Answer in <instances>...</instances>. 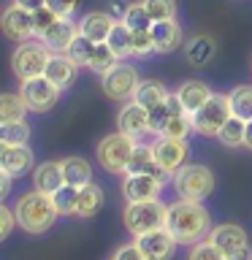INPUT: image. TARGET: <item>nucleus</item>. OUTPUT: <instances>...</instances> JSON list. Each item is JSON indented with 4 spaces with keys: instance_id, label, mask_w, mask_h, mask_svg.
<instances>
[{
    "instance_id": "nucleus-11",
    "label": "nucleus",
    "mask_w": 252,
    "mask_h": 260,
    "mask_svg": "<svg viewBox=\"0 0 252 260\" xmlns=\"http://www.w3.org/2000/svg\"><path fill=\"white\" fill-rule=\"evenodd\" d=\"M154 160L160 162V168L166 171L168 176H174L182 166H187V157H190V144L184 138H168V136H158V141L152 144Z\"/></svg>"
},
{
    "instance_id": "nucleus-45",
    "label": "nucleus",
    "mask_w": 252,
    "mask_h": 260,
    "mask_svg": "<svg viewBox=\"0 0 252 260\" xmlns=\"http://www.w3.org/2000/svg\"><path fill=\"white\" fill-rule=\"evenodd\" d=\"M11 174L8 171H3L0 168V198H8V192H11Z\"/></svg>"
},
{
    "instance_id": "nucleus-2",
    "label": "nucleus",
    "mask_w": 252,
    "mask_h": 260,
    "mask_svg": "<svg viewBox=\"0 0 252 260\" xmlns=\"http://www.w3.org/2000/svg\"><path fill=\"white\" fill-rule=\"evenodd\" d=\"M14 214H16V222H19V228L24 233L44 236L57 222L60 211H57L52 195H46L41 190H30V192L19 195V201L14 206Z\"/></svg>"
},
{
    "instance_id": "nucleus-21",
    "label": "nucleus",
    "mask_w": 252,
    "mask_h": 260,
    "mask_svg": "<svg viewBox=\"0 0 252 260\" xmlns=\"http://www.w3.org/2000/svg\"><path fill=\"white\" fill-rule=\"evenodd\" d=\"M76 36H79V22H73V16H60V19L41 36V41H44L52 52H68V46L73 44Z\"/></svg>"
},
{
    "instance_id": "nucleus-17",
    "label": "nucleus",
    "mask_w": 252,
    "mask_h": 260,
    "mask_svg": "<svg viewBox=\"0 0 252 260\" xmlns=\"http://www.w3.org/2000/svg\"><path fill=\"white\" fill-rule=\"evenodd\" d=\"M79 68H81V65H76L65 52H52V57H49V65H46V71H44V76L52 81V84H57L60 89H68V87L76 84Z\"/></svg>"
},
{
    "instance_id": "nucleus-46",
    "label": "nucleus",
    "mask_w": 252,
    "mask_h": 260,
    "mask_svg": "<svg viewBox=\"0 0 252 260\" xmlns=\"http://www.w3.org/2000/svg\"><path fill=\"white\" fill-rule=\"evenodd\" d=\"M11 3H16V6H22V8H27V11H36V8H41V6H46V0H11Z\"/></svg>"
},
{
    "instance_id": "nucleus-29",
    "label": "nucleus",
    "mask_w": 252,
    "mask_h": 260,
    "mask_svg": "<svg viewBox=\"0 0 252 260\" xmlns=\"http://www.w3.org/2000/svg\"><path fill=\"white\" fill-rule=\"evenodd\" d=\"M228 101H231V111L233 117H239L244 122L252 119V84H239L228 92Z\"/></svg>"
},
{
    "instance_id": "nucleus-1",
    "label": "nucleus",
    "mask_w": 252,
    "mask_h": 260,
    "mask_svg": "<svg viewBox=\"0 0 252 260\" xmlns=\"http://www.w3.org/2000/svg\"><path fill=\"white\" fill-rule=\"evenodd\" d=\"M168 233L174 236L179 244L193 247L211 233V211L203 206V201H187L179 198L176 203L168 206V219H166Z\"/></svg>"
},
{
    "instance_id": "nucleus-14",
    "label": "nucleus",
    "mask_w": 252,
    "mask_h": 260,
    "mask_svg": "<svg viewBox=\"0 0 252 260\" xmlns=\"http://www.w3.org/2000/svg\"><path fill=\"white\" fill-rule=\"evenodd\" d=\"M136 244H138V249L144 252L146 260H174L176 247H179V241L168 233V228L136 236Z\"/></svg>"
},
{
    "instance_id": "nucleus-37",
    "label": "nucleus",
    "mask_w": 252,
    "mask_h": 260,
    "mask_svg": "<svg viewBox=\"0 0 252 260\" xmlns=\"http://www.w3.org/2000/svg\"><path fill=\"white\" fill-rule=\"evenodd\" d=\"M92 49H95V44H92V41H89V38H84V36L79 32V36L73 38V44L68 46V52H65V54H68V57H71V60L76 62V65H81V68H87L89 57H92Z\"/></svg>"
},
{
    "instance_id": "nucleus-30",
    "label": "nucleus",
    "mask_w": 252,
    "mask_h": 260,
    "mask_svg": "<svg viewBox=\"0 0 252 260\" xmlns=\"http://www.w3.org/2000/svg\"><path fill=\"white\" fill-rule=\"evenodd\" d=\"M27 103L19 92H6L0 98V122H16V119H24L27 114Z\"/></svg>"
},
{
    "instance_id": "nucleus-38",
    "label": "nucleus",
    "mask_w": 252,
    "mask_h": 260,
    "mask_svg": "<svg viewBox=\"0 0 252 260\" xmlns=\"http://www.w3.org/2000/svg\"><path fill=\"white\" fill-rule=\"evenodd\" d=\"M149 11L152 22H163V19H176V0H141Z\"/></svg>"
},
{
    "instance_id": "nucleus-41",
    "label": "nucleus",
    "mask_w": 252,
    "mask_h": 260,
    "mask_svg": "<svg viewBox=\"0 0 252 260\" xmlns=\"http://www.w3.org/2000/svg\"><path fill=\"white\" fill-rule=\"evenodd\" d=\"M33 19H36V38H41L57 19H60V16H57L49 6H41V8H36V11H33Z\"/></svg>"
},
{
    "instance_id": "nucleus-32",
    "label": "nucleus",
    "mask_w": 252,
    "mask_h": 260,
    "mask_svg": "<svg viewBox=\"0 0 252 260\" xmlns=\"http://www.w3.org/2000/svg\"><path fill=\"white\" fill-rule=\"evenodd\" d=\"M122 22L128 24L130 30H152V16L146 11V6L138 0V3H128L125 6V14H122Z\"/></svg>"
},
{
    "instance_id": "nucleus-35",
    "label": "nucleus",
    "mask_w": 252,
    "mask_h": 260,
    "mask_svg": "<svg viewBox=\"0 0 252 260\" xmlns=\"http://www.w3.org/2000/svg\"><path fill=\"white\" fill-rule=\"evenodd\" d=\"M30 125L24 119L16 122H0V144H27L30 141Z\"/></svg>"
},
{
    "instance_id": "nucleus-36",
    "label": "nucleus",
    "mask_w": 252,
    "mask_h": 260,
    "mask_svg": "<svg viewBox=\"0 0 252 260\" xmlns=\"http://www.w3.org/2000/svg\"><path fill=\"white\" fill-rule=\"evenodd\" d=\"M190 133H195V130H193V117H190L187 111H179V114H174V117L166 122V127H163L160 136L184 138V141H187V136H190Z\"/></svg>"
},
{
    "instance_id": "nucleus-27",
    "label": "nucleus",
    "mask_w": 252,
    "mask_h": 260,
    "mask_svg": "<svg viewBox=\"0 0 252 260\" xmlns=\"http://www.w3.org/2000/svg\"><path fill=\"white\" fill-rule=\"evenodd\" d=\"M62 166V174H65V182L73 184V187H87L92 182V168L84 157H62L60 160Z\"/></svg>"
},
{
    "instance_id": "nucleus-34",
    "label": "nucleus",
    "mask_w": 252,
    "mask_h": 260,
    "mask_svg": "<svg viewBox=\"0 0 252 260\" xmlns=\"http://www.w3.org/2000/svg\"><path fill=\"white\" fill-rule=\"evenodd\" d=\"M79 190L81 187H73L65 182L60 190H57L52 195V201H54V206L57 211H60V217H71V214H76V203H79Z\"/></svg>"
},
{
    "instance_id": "nucleus-26",
    "label": "nucleus",
    "mask_w": 252,
    "mask_h": 260,
    "mask_svg": "<svg viewBox=\"0 0 252 260\" xmlns=\"http://www.w3.org/2000/svg\"><path fill=\"white\" fill-rule=\"evenodd\" d=\"M171 92L166 89V84L158 79H141L138 81V87H136V95H133V101L138 106H144V109H152V106H158L163 103L168 98Z\"/></svg>"
},
{
    "instance_id": "nucleus-3",
    "label": "nucleus",
    "mask_w": 252,
    "mask_h": 260,
    "mask_svg": "<svg viewBox=\"0 0 252 260\" xmlns=\"http://www.w3.org/2000/svg\"><path fill=\"white\" fill-rule=\"evenodd\" d=\"M138 138L122 133H109L103 136L95 146V157L101 162V168L106 174H128V166H130V157H133V149H136Z\"/></svg>"
},
{
    "instance_id": "nucleus-18",
    "label": "nucleus",
    "mask_w": 252,
    "mask_h": 260,
    "mask_svg": "<svg viewBox=\"0 0 252 260\" xmlns=\"http://www.w3.org/2000/svg\"><path fill=\"white\" fill-rule=\"evenodd\" d=\"M117 24V16L114 14H106V11H89L79 19V32L84 38H89L92 44H106Z\"/></svg>"
},
{
    "instance_id": "nucleus-8",
    "label": "nucleus",
    "mask_w": 252,
    "mask_h": 260,
    "mask_svg": "<svg viewBox=\"0 0 252 260\" xmlns=\"http://www.w3.org/2000/svg\"><path fill=\"white\" fill-rule=\"evenodd\" d=\"M138 81H141V79H138L136 65L119 60L111 71H106L103 76H101V89H103V95L109 98V101L128 103V101H133Z\"/></svg>"
},
{
    "instance_id": "nucleus-4",
    "label": "nucleus",
    "mask_w": 252,
    "mask_h": 260,
    "mask_svg": "<svg viewBox=\"0 0 252 260\" xmlns=\"http://www.w3.org/2000/svg\"><path fill=\"white\" fill-rule=\"evenodd\" d=\"M166 219H168V206L160 198L128 203L125 211H122V222H125L128 233L133 236L160 231V228H166Z\"/></svg>"
},
{
    "instance_id": "nucleus-28",
    "label": "nucleus",
    "mask_w": 252,
    "mask_h": 260,
    "mask_svg": "<svg viewBox=\"0 0 252 260\" xmlns=\"http://www.w3.org/2000/svg\"><path fill=\"white\" fill-rule=\"evenodd\" d=\"M106 44H109V49L119 57V60H128V57H133V30H130L122 19H117V24H114V30H111V36Z\"/></svg>"
},
{
    "instance_id": "nucleus-12",
    "label": "nucleus",
    "mask_w": 252,
    "mask_h": 260,
    "mask_svg": "<svg viewBox=\"0 0 252 260\" xmlns=\"http://www.w3.org/2000/svg\"><path fill=\"white\" fill-rule=\"evenodd\" d=\"M0 27H3L6 38L16 41V44L36 38V19H33V11H27V8H22V6H16V3H11L3 11Z\"/></svg>"
},
{
    "instance_id": "nucleus-9",
    "label": "nucleus",
    "mask_w": 252,
    "mask_h": 260,
    "mask_svg": "<svg viewBox=\"0 0 252 260\" xmlns=\"http://www.w3.org/2000/svg\"><path fill=\"white\" fill-rule=\"evenodd\" d=\"M209 239L223 249V255L228 260H252V241L241 225L223 222V225L211 228Z\"/></svg>"
},
{
    "instance_id": "nucleus-15",
    "label": "nucleus",
    "mask_w": 252,
    "mask_h": 260,
    "mask_svg": "<svg viewBox=\"0 0 252 260\" xmlns=\"http://www.w3.org/2000/svg\"><path fill=\"white\" fill-rule=\"evenodd\" d=\"M0 168L8 171L14 179L33 174L36 168V154L27 144H0Z\"/></svg>"
},
{
    "instance_id": "nucleus-47",
    "label": "nucleus",
    "mask_w": 252,
    "mask_h": 260,
    "mask_svg": "<svg viewBox=\"0 0 252 260\" xmlns=\"http://www.w3.org/2000/svg\"><path fill=\"white\" fill-rule=\"evenodd\" d=\"M244 149L252 152V119L247 122V133H244Z\"/></svg>"
},
{
    "instance_id": "nucleus-39",
    "label": "nucleus",
    "mask_w": 252,
    "mask_h": 260,
    "mask_svg": "<svg viewBox=\"0 0 252 260\" xmlns=\"http://www.w3.org/2000/svg\"><path fill=\"white\" fill-rule=\"evenodd\" d=\"M187 260H228V257L223 255V249H219L211 239H203V241H198V244L190 247Z\"/></svg>"
},
{
    "instance_id": "nucleus-31",
    "label": "nucleus",
    "mask_w": 252,
    "mask_h": 260,
    "mask_svg": "<svg viewBox=\"0 0 252 260\" xmlns=\"http://www.w3.org/2000/svg\"><path fill=\"white\" fill-rule=\"evenodd\" d=\"M117 62H119V57L109 49V44H95L92 57H89L87 68L92 71V73H98V76H103V73H106V71H111Z\"/></svg>"
},
{
    "instance_id": "nucleus-10",
    "label": "nucleus",
    "mask_w": 252,
    "mask_h": 260,
    "mask_svg": "<svg viewBox=\"0 0 252 260\" xmlns=\"http://www.w3.org/2000/svg\"><path fill=\"white\" fill-rule=\"evenodd\" d=\"M60 92L62 89L52 84L46 76H36V79H27V81H19V95L24 98L30 111L36 114H46L52 111L57 101H60Z\"/></svg>"
},
{
    "instance_id": "nucleus-5",
    "label": "nucleus",
    "mask_w": 252,
    "mask_h": 260,
    "mask_svg": "<svg viewBox=\"0 0 252 260\" xmlns=\"http://www.w3.org/2000/svg\"><path fill=\"white\" fill-rule=\"evenodd\" d=\"M214 174L203 162H187L174 174V190L179 192V198L187 201H206L214 192Z\"/></svg>"
},
{
    "instance_id": "nucleus-43",
    "label": "nucleus",
    "mask_w": 252,
    "mask_h": 260,
    "mask_svg": "<svg viewBox=\"0 0 252 260\" xmlns=\"http://www.w3.org/2000/svg\"><path fill=\"white\" fill-rule=\"evenodd\" d=\"M46 6L52 8L57 16H73L79 8V0H46Z\"/></svg>"
},
{
    "instance_id": "nucleus-23",
    "label": "nucleus",
    "mask_w": 252,
    "mask_h": 260,
    "mask_svg": "<svg viewBox=\"0 0 252 260\" xmlns=\"http://www.w3.org/2000/svg\"><path fill=\"white\" fill-rule=\"evenodd\" d=\"M211 95H214L211 87L206 84V81H201V79H187V81H182V84L176 87V98H179V103H182V109L187 114H195Z\"/></svg>"
},
{
    "instance_id": "nucleus-24",
    "label": "nucleus",
    "mask_w": 252,
    "mask_h": 260,
    "mask_svg": "<svg viewBox=\"0 0 252 260\" xmlns=\"http://www.w3.org/2000/svg\"><path fill=\"white\" fill-rule=\"evenodd\" d=\"M128 174H152V176H160L168 182V174L160 168V162L154 160V152L149 144H136L133 149V157H130V166H128Z\"/></svg>"
},
{
    "instance_id": "nucleus-44",
    "label": "nucleus",
    "mask_w": 252,
    "mask_h": 260,
    "mask_svg": "<svg viewBox=\"0 0 252 260\" xmlns=\"http://www.w3.org/2000/svg\"><path fill=\"white\" fill-rule=\"evenodd\" d=\"M0 222H3V239H11L14 228L19 225V222H16V214H14V209H8V206H0Z\"/></svg>"
},
{
    "instance_id": "nucleus-13",
    "label": "nucleus",
    "mask_w": 252,
    "mask_h": 260,
    "mask_svg": "<svg viewBox=\"0 0 252 260\" xmlns=\"http://www.w3.org/2000/svg\"><path fill=\"white\" fill-rule=\"evenodd\" d=\"M163 187H166V179L152 174H125V179H122V195L128 203L160 198Z\"/></svg>"
},
{
    "instance_id": "nucleus-25",
    "label": "nucleus",
    "mask_w": 252,
    "mask_h": 260,
    "mask_svg": "<svg viewBox=\"0 0 252 260\" xmlns=\"http://www.w3.org/2000/svg\"><path fill=\"white\" fill-rule=\"evenodd\" d=\"M103 203H106V192H103V187H101V184H95V182H89L87 187H81V190H79L76 217H81V219L95 217L98 211L103 209Z\"/></svg>"
},
{
    "instance_id": "nucleus-16",
    "label": "nucleus",
    "mask_w": 252,
    "mask_h": 260,
    "mask_svg": "<svg viewBox=\"0 0 252 260\" xmlns=\"http://www.w3.org/2000/svg\"><path fill=\"white\" fill-rule=\"evenodd\" d=\"M117 130H122V133H128L133 138L146 136L149 133V109L138 106L136 101H128L117 114Z\"/></svg>"
},
{
    "instance_id": "nucleus-42",
    "label": "nucleus",
    "mask_w": 252,
    "mask_h": 260,
    "mask_svg": "<svg viewBox=\"0 0 252 260\" xmlns=\"http://www.w3.org/2000/svg\"><path fill=\"white\" fill-rule=\"evenodd\" d=\"M111 260H146V257H144V252L138 249V244L133 241V244H119V247L114 249Z\"/></svg>"
},
{
    "instance_id": "nucleus-19",
    "label": "nucleus",
    "mask_w": 252,
    "mask_h": 260,
    "mask_svg": "<svg viewBox=\"0 0 252 260\" xmlns=\"http://www.w3.org/2000/svg\"><path fill=\"white\" fill-rule=\"evenodd\" d=\"M152 38H154V52L158 54H171L184 46V32L176 19H163L152 24Z\"/></svg>"
},
{
    "instance_id": "nucleus-33",
    "label": "nucleus",
    "mask_w": 252,
    "mask_h": 260,
    "mask_svg": "<svg viewBox=\"0 0 252 260\" xmlns=\"http://www.w3.org/2000/svg\"><path fill=\"white\" fill-rule=\"evenodd\" d=\"M244 133H247V122L239 119V117H231L223 125V130H219V144L223 146H231V149H236V146H244Z\"/></svg>"
},
{
    "instance_id": "nucleus-7",
    "label": "nucleus",
    "mask_w": 252,
    "mask_h": 260,
    "mask_svg": "<svg viewBox=\"0 0 252 260\" xmlns=\"http://www.w3.org/2000/svg\"><path fill=\"white\" fill-rule=\"evenodd\" d=\"M190 117H193V130H195L198 136H214V138H217L219 130H223V125L233 117L231 101H228V95L214 92L198 111L190 114Z\"/></svg>"
},
{
    "instance_id": "nucleus-20",
    "label": "nucleus",
    "mask_w": 252,
    "mask_h": 260,
    "mask_svg": "<svg viewBox=\"0 0 252 260\" xmlns=\"http://www.w3.org/2000/svg\"><path fill=\"white\" fill-rule=\"evenodd\" d=\"M182 52H184V60L195 65V68H203V65H209L211 60H214V54H217V41L206 36V32H195V36H190L184 41V46H182Z\"/></svg>"
},
{
    "instance_id": "nucleus-6",
    "label": "nucleus",
    "mask_w": 252,
    "mask_h": 260,
    "mask_svg": "<svg viewBox=\"0 0 252 260\" xmlns=\"http://www.w3.org/2000/svg\"><path fill=\"white\" fill-rule=\"evenodd\" d=\"M49 57H52V49H49L41 38L22 41V44L14 49V54H11V71H14V76L19 81L44 76V71L49 65Z\"/></svg>"
},
{
    "instance_id": "nucleus-40",
    "label": "nucleus",
    "mask_w": 252,
    "mask_h": 260,
    "mask_svg": "<svg viewBox=\"0 0 252 260\" xmlns=\"http://www.w3.org/2000/svg\"><path fill=\"white\" fill-rule=\"evenodd\" d=\"M154 52L152 30H133V57H146Z\"/></svg>"
},
{
    "instance_id": "nucleus-22",
    "label": "nucleus",
    "mask_w": 252,
    "mask_h": 260,
    "mask_svg": "<svg viewBox=\"0 0 252 260\" xmlns=\"http://www.w3.org/2000/svg\"><path fill=\"white\" fill-rule=\"evenodd\" d=\"M65 184V174H62V166L60 160H46V162H38L33 168V187L46 195H54L60 187Z\"/></svg>"
}]
</instances>
